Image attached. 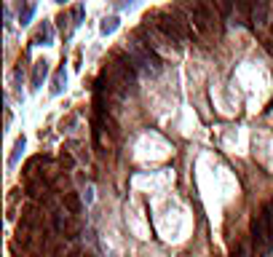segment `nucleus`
Segmentation results:
<instances>
[{
  "instance_id": "obj_8",
  "label": "nucleus",
  "mask_w": 273,
  "mask_h": 257,
  "mask_svg": "<svg viewBox=\"0 0 273 257\" xmlns=\"http://www.w3.org/2000/svg\"><path fill=\"white\" fill-rule=\"evenodd\" d=\"M32 14H35V3H27L22 11H19V22H22V24H30Z\"/></svg>"
},
{
  "instance_id": "obj_9",
  "label": "nucleus",
  "mask_w": 273,
  "mask_h": 257,
  "mask_svg": "<svg viewBox=\"0 0 273 257\" xmlns=\"http://www.w3.org/2000/svg\"><path fill=\"white\" fill-rule=\"evenodd\" d=\"M62 83H64V70H59L56 78H54V86H51V94H59V91H62Z\"/></svg>"
},
{
  "instance_id": "obj_11",
  "label": "nucleus",
  "mask_w": 273,
  "mask_h": 257,
  "mask_svg": "<svg viewBox=\"0 0 273 257\" xmlns=\"http://www.w3.org/2000/svg\"><path fill=\"white\" fill-rule=\"evenodd\" d=\"M72 19H75V24H81V19H83V5H75V8H72Z\"/></svg>"
},
{
  "instance_id": "obj_12",
  "label": "nucleus",
  "mask_w": 273,
  "mask_h": 257,
  "mask_svg": "<svg viewBox=\"0 0 273 257\" xmlns=\"http://www.w3.org/2000/svg\"><path fill=\"white\" fill-rule=\"evenodd\" d=\"M230 257H246V252H244V247H241V244H236V247L230 249Z\"/></svg>"
},
{
  "instance_id": "obj_2",
  "label": "nucleus",
  "mask_w": 273,
  "mask_h": 257,
  "mask_svg": "<svg viewBox=\"0 0 273 257\" xmlns=\"http://www.w3.org/2000/svg\"><path fill=\"white\" fill-rule=\"evenodd\" d=\"M190 19L196 24V30L201 35H212L219 32V16L215 14V5L212 3H193L190 5Z\"/></svg>"
},
{
  "instance_id": "obj_13",
  "label": "nucleus",
  "mask_w": 273,
  "mask_h": 257,
  "mask_svg": "<svg viewBox=\"0 0 273 257\" xmlns=\"http://www.w3.org/2000/svg\"><path fill=\"white\" fill-rule=\"evenodd\" d=\"M59 161H62V166H72V158H70L67 153H62V158H59Z\"/></svg>"
},
{
  "instance_id": "obj_3",
  "label": "nucleus",
  "mask_w": 273,
  "mask_h": 257,
  "mask_svg": "<svg viewBox=\"0 0 273 257\" xmlns=\"http://www.w3.org/2000/svg\"><path fill=\"white\" fill-rule=\"evenodd\" d=\"M271 14H273V5H271V3H265V0H257V3H252V14H249L252 27H255V30L268 27Z\"/></svg>"
},
{
  "instance_id": "obj_4",
  "label": "nucleus",
  "mask_w": 273,
  "mask_h": 257,
  "mask_svg": "<svg viewBox=\"0 0 273 257\" xmlns=\"http://www.w3.org/2000/svg\"><path fill=\"white\" fill-rule=\"evenodd\" d=\"M49 75V62L46 59H38L35 62V67H32V89H41V83H43V78Z\"/></svg>"
},
{
  "instance_id": "obj_1",
  "label": "nucleus",
  "mask_w": 273,
  "mask_h": 257,
  "mask_svg": "<svg viewBox=\"0 0 273 257\" xmlns=\"http://www.w3.org/2000/svg\"><path fill=\"white\" fill-rule=\"evenodd\" d=\"M126 54L131 56V62H134L137 67L148 70V72H153V75H156V72H161V67H164L158 51H156V49H148V46H142L134 35L126 41Z\"/></svg>"
},
{
  "instance_id": "obj_6",
  "label": "nucleus",
  "mask_w": 273,
  "mask_h": 257,
  "mask_svg": "<svg viewBox=\"0 0 273 257\" xmlns=\"http://www.w3.org/2000/svg\"><path fill=\"white\" fill-rule=\"evenodd\" d=\"M22 150H24V137H19L16 145H14V153H11V158H8V166H16V161H19V155H22Z\"/></svg>"
},
{
  "instance_id": "obj_7",
  "label": "nucleus",
  "mask_w": 273,
  "mask_h": 257,
  "mask_svg": "<svg viewBox=\"0 0 273 257\" xmlns=\"http://www.w3.org/2000/svg\"><path fill=\"white\" fill-rule=\"evenodd\" d=\"M99 30H102V35H110V32H115V30H118V16H108V19L102 22V27H99Z\"/></svg>"
},
{
  "instance_id": "obj_10",
  "label": "nucleus",
  "mask_w": 273,
  "mask_h": 257,
  "mask_svg": "<svg viewBox=\"0 0 273 257\" xmlns=\"http://www.w3.org/2000/svg\"><path fill=\"white\" fill-rule=\"evenodd\" d=\"M38 38H41V41H46V43H51V27H49V24H43V27H41Z\"/></svg>"
},
{
  "instance_id": "obj_5",
  "label": "nucleus",
  "mask_w": 273,
  "mask_h": 257,
  "mask_svg": "<svg viewBox=\"0 0 273 257\" xmlns=\"http://www.w3.org/2000/svg\"><path fill=\"white\" fill-rule=\"evenodd\" d=\"M64 206H67L70 214H78L81 212V201H78L75 193H64Z\"/></svg>"
}]
</instances>
